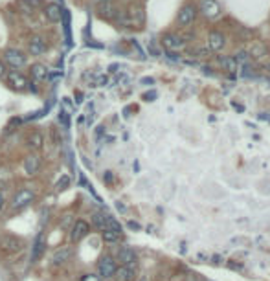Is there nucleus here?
Segmentation results:
<instances>
[{"mask_svg": "<svg viewBox=\"0 0 270 281\" xmlns=\"http://www.w3.org/2000/svg\"><path fill=\"white\" fill-rule=\"evenodd\" d=\"M118 22L125 28H140L144 22H146V13H144V7L132 6L129 9H125L123 13L118 15Z\"/></svg>", "mask_w": 270, "mask_h": 281, "instance_id": "f257e3e1", "label": "nucleus"}, {"mask_svg": "<svg viewBox=\"0 0 270 281\" xmlns=\"http://www.w3.org/2000/svg\"><path fill=\"white\" fill-rule=\"evenodd\" d=\"M116 270H118V263L112 255L105 253L99 257L97 261V278L99 280H112L116 276Z\"/></svg>", "mask_w": 270, "mask_h": 281, "instance_id": "f03ea898", "label": "nucleus"}, {"mask_svg": "<svg viewBox=\"0 0 270 281\" xmlns=\"http://www.w3.org/2000/svg\"><path fill=\"white\" fill-rule=\"evenodd\" d=\"M35 198H37V195H35L33 190H30V188H21V190L15 191L13 198H11V210H15V211L24 210V208H28L30 204L35 202Z\"/></svg>", "mask_w": 270, "mask_h": 281, "instance_id": "7ed1b4c3", "label": "nucleus"}, {"mask_svg": "<svg viewBox=\"0 0 270 281\" xmlns=\"http://www.w3.org/2000/svg\"><path fill=\"white\" fill-rule=\"evenodd\" d=\"M24 248V241L13 233H4L0 235V250L6 253H19Z\"/></svg>", "mask_w": 270, "mask_h": 281, "instance_id": "20e7f679", "label": "nucleus"}, {"mask_svg": "<svg viewBox=\"0 0 270 281\" xmlns=\"http://www.w3.org/2000/svg\"><path fill=\"white\" fill-rule=\"evenodd\" d=\"M90 233V225L83 219H77L72 223L70 226V241L72 243H79V241H83L87 235Z\"/></svg>", "mask_w": 270, "mask_h": 281, "instance_id": "39448f33", "label": "nucleus"}, {"mask_svg": "<svg viewBox=\"0 0 270 281\" xmlns=\"http://www.w3.org/2000/svg\"><path fill=\"white\" fill-rule=\"evenodd\" d=\"M199 9H201V13L210 19V21H215V19H219L222 13L221 9V4L217 2V0H201L199 2Z\"/></svg>", "mask_w": 270, "mask_h": 281, "instance_id": "423d86ee", "label": "nucleus"}, {"mask_svg": "<svg viewBox=\"0 0 270 281\" xmlns=\"http://www.w3.org/2000/svg\"><path fill=\"white\" fill-rule=\"evenodd\" d=\"M4 61H6L13 70H19L21 66L26 64V56L24 52H21L19 48H7L4 52Z\"/></svg>", "mask_w": 270, "mask_h": 281, "instance_id": "0eeeda50", "label": "nucleus"}, {"mask_svg": "<svg viewBox=\"0 0 270 281\" xmlns=\"http://www.w3.org/2000/svg\"><path fill=\"white\" fill-rule=\"evenodd\" d=\"M206 44H208V50L213 52V54H219L224 46H226V35L219 31V29H211L208 33V39H206Z\"/></svg>", "mask_w": 270, "mask_h": 281, "instance_id": "6e6552de", "label": "nucleus"}, {"mask_svg": "<svg viewBox=\"0 0 270 281\" xmlns=\"http://www.w3.org/2000/svg\"><path fill=\"white\" fill-rule=\"evenodd\" d=\"M162 44H164V48H166L167 52H173V54L186 48L184 37L177 35V33H166V35L162 37Z\"/></svg>", "mask_w": 270, "mask_h": 281, "instance_id": "1a4fd4ad", "label": "nucleus"}, {"mask_svg": "<svg viewBox=\"0 0 270 281\" xmlns=\"http://www.w3.org/2000/svg\"><path fill=\"white\" fill-rule=\"evenodd\" d=\"M197 19V7L193 4H186V6L180 7L179 15H177V22L180 26H191Z\"/></svg>", "mask_w": 270, "mask_h": 281, "instance_id": "9d476101", "label": "nucleus"}, {"mask_svg": "<svg viewBox=\"0 0 270 281\" xmlns=\"http://www.w3.org/2000/svg\"><path fill=\"white\" fill-rule=\"evenodd\" d=\"M116 263H120L121 267L125 265H138V253L134 252V248L131 246H121L116 255Z\"/></svg>", "mask_w": 270, "mask_h": 281, "instance_id": "9b49d317", "label": "nucleus"}, {"mask_svg": "<svg viewBox=\"0 0 270 281\" xmlns=\"http://www.w3.org/2000/svg\"><path fill=\"white\" fill-rule=\"evenodd\" d=\"M41 166H42V160L39 155H35V153H31V155H28L26 158H24V162H22V168H24V173L30 176L37 175L39 171H41Z\"/></svg>", "mask_w": 270, "mask_h": 281, "instance_id": "f8f14e48", "label": "nucleus"}, {"mask_svg": "<svg viewBox=\"0 0 270 281\" xmlns=\"http://www.w3.org/2000/svg\"><path fill=\"white\" fill-rule=\"evenodd\" d=\"M6 79H7V84H11V88H15V90H26L30 86V81L24 78L19 70L7 72Z\"/></svg>", "mask_w": 270, "mask_h": 281, "instance_id": "ddd939ff", "label": "nucleus"}, {"mask_svg": "<svg viewBox=\"0 0 270 281\" xmlns=\"http://www.w3.org/2000/svg\"><path fill=\"white\" fill-rule=\"evenodd\" d=\"M44 250H46V237H44L42 232H39L33 241V245H31V257H30L31 263H37V261L41 259Z\"/></svg>", "mask_w": 270, "mask_h": 281, "instance_id": "4468645a", "label": "nucleus"}, {"mask_svg": "<svg viewBox=\"0 0 270 281\" xmlns=\"http://www.w3.org/2000/svg\"><path fill=\"white\" fill-rule=\"evenodd\" d=\"M72 253H74L72 246H61V248H57L56 252H54V255H52V263H54L56 267H61L66 261H70Z\"/></svg>", "mask_w": 270, "mask_h": 281, "instance_id": "2eb2a0df", "label": "nucleus"}, {"mask_svg": "<svg viewBox=\"0 0 270 281\" xmlns=\"http://www.w3.org/2000/svg\"><path fill=\"white\" fill-rule=\"evenodd\" d=\"M136 267L138 265H125L116 270V278L118 281H134L136 280Z\"/></svg>", "mask_w": 270, "mask_h": 281, "instance_id": "dca6fc26", "label": "nucleus"}, {"mask_svg": "<svg viewBox=\"0 0 270 281\" xmlns=\"http://www.w3.org/2000/svg\"><path fill=\"white\" fill-rule=\"evenodd\" d=\"M44 17L48 19L50 22H59L62 19V9L59 4H46L44 6Z\"/></svg>", "mask_w": 270, "mask_h": 281, "instance_id": "f3484780", "label": "nucleus"}, {"mask_svg": "<svg viewBox=\"0 0 270 281\" xmlns=\"http://www.w3.org/2000/svg\"><path fill=\"white\" fill-rule=\"evenodd\" d=\"M30 52L33 54V56H42L44 52H46V42L42 37H31L30 39Z\"/></svg>", "mask_w": 270, "mask_h": 281, "instance_id": "a211bd4d", "label": "nucleus"}, {"mask_svg": "<svg viewBox=\"0 0 270 281\" xmlns=\"http://www.w3.org/2000/svg\"><path fill=\"white\" fill-rule=\"evenodd\" d=\"M217 64L221 66L222 70L226 72H236L239 68L237 61L234 59V56H226V57H217Z\"/></svg>", "mask_w": 270, "mask_h": 281, "instance_id": "6ab92c4d", "label": "nucleus"}, {"mask_svg": "<svg viewBox=\"0 0 270 281\" xmlns=\"http://www.w3.org/2000/svg\"><path fill=\"white\" fill-rule=\"evenodd\" d=\"M30 70H31V78H33L35 81H44V79L48 78V68L41 63L31 64V68H30Z\"/></svg>", "mask_w": 270, "mask_h": 281, "instance_id": "aec40b11", "label": "nucleus"}, {"mask_svg": "<svg viewBox=\"0 0 270 281\" xmlns=\"http://www.w3.org/2000/svg\"><path fill=\"white\" fill-rule=\"evenodd\" d=\"M42 145H44V136H42L41 133H31L28 136V147L33 149V151H39V149H42Z\"/></svg>", "mask_w": 270, "mask_h": 281, "instance_id": "412c9836", "label": "nucleus"}, {"mask_svg": "<svg viewBox=\"0 0 270 281\" xmlns=\"http://www.w3.org/2000/svg\"><path fill=\"white\" fill-rule=\"evenodd\" d=\"M92 226L97 228L99 232L107 230V213H94L92 215Z\"/></svg>", "mask_w": 270, "mask_h": 281, "instance_id": "4be33fe9", "label": "nucleus"}, {"mask_svg": "<svg viewBox=\"0 0 270 281\" xmlns=\"http://www.w3.org/2000/svg\"><path fill=\"white\" fill-rule=\"evenodd\" d=\"M39 4H41V0H19V4H17V6L21 7L22 13H31Z\"/></svg>", "mask_w": 270, "mask_h": 281, "instance_id": "5701e85b", "label": "nucleus"}, {"mask_svg": "<svg viewBox=\"0 0 270 281\" xmlns=\"http://www.w3.org/2000/svg\"><path fill=\"white\" fill-rule=\"evenodd\" d=\"M101 237H103L105 243L112 245V243H118L120 237H121V233L114 232V230H103V232H101Z\"/></svg>", "mask_w": 270, "mask_h": 281, "instance_id": "b1692460", "label": "nucleus"}, {"mask_svg": "<svg viewBox=\"0 0 270 281\" xmlns=\"http://www.w3.org/2000/svg\"><path fill=\"white\" fill-rule=\"evenodd\" d=\"M107 230H114V232H118V233H123L121 225H120L118 221L112 217V215H107Z\"/></svg>", "mask_w": 270, "mask_h": 281, "instance_id": "393cba45", "label": "nucleus"}, {"mask_svg": "<svg viewBox=\"0 0 270 281\" xmlns=\"http://www.w3.org/2000/svg\"><path fill=\"white\" fill-rule=\"evenodd\" d=\"M68 186H70V176L68 175H61V178L57 180L56 184V190L57 191H64V190H68Z\"/></svg>", "mask_w": 270, "mask_h": 281, "instance_id": "a878e982", "label": "nucleus"}, {"mask_svg": "<svg viewBox=\"0 0 270 281\" xmlns=\"http://www.w3.org/2000/svg\"><path fill=\"white\" fill-rule=\"evenodd\" d=\"M250 54L259 59V57H265V56H267V48H265V44H256V46H254V50H252Z\"/></svg>", "mask_w": 270, "mask_h": 281, "instance_id": "bb28decb", "label": "nucleus"}, {"mask_svg": "<svg viewBox=\"0 0 270 281\" xmlns=\"http://www.w3.org/2000/svg\"><path fill=\"white\" fill-rule=\"evenodd\" d=\"M101 17H112L114 15V9L111 7V2H105V4H101Z\"/></svg>", "mask_w": 270, "mask_h": 281, "instance_id": "cd10ccee", "label": "nucleus"}, {"mask_svg": "<svg viewBox=\"0 0 270 281\" xmlns=\"http://www.w3.org/2000/svg\"><path fill=\"white\" fill-rule=\"evenodd\" d=\"M79 281H101L96 274H83Z\"/></svg>", "mask_w": 270, "mask_h": 281, "instance_id": "c85d7f7f", "label": "nucleus"}, {"mask_svg": "<svg viewBox=\"0 0 270 281\" xmlns=\"http://www.w3.org/2000/svg\"><path fill=\"white\" fill-rule=\"evenodd\" d=\"M59 121H62V125L66 127V129H68V116H66V112H64V111H61V112H59Z\"/></svg>", "mask_w": 270, "mask_h": 281, "instance_id": "c756f323", "label": "nucleus"}, {"mask_svg": "<svg viewBox=\"0 0 270 281\" xmlns=\"http://www.w3.org/2000/svg\"><path fill=\"white\" fill-rule=\"evenodd\" d=\"M6 195H4V191L0 190V213H2V211H4V208H6Z\"/></svg>", "mask_w": 270, "mask_h": 281, "instance_id": "7c9ffc66", "label": "nucleus"}, {"mask_svg": "<svg viewBox=\"0 0 270 281\" xmlns=\"http://www.w3.org/2000/svg\"><path fill=\"white\" fill-rule=\"evenodd\" d=\"M154 98H156V92H154V90L147 92L146 96H144V99H146V101H154Z\"/></svg>", "mask_w": 270, "mask_h": 281, "instance_id": "2f4dec72", "label": "nucleus"}, {"mask_svg": "<svg viewBox=\"0 0 270 281\" xmlns=\"http://www.w3.org/2000/svg\"><path fill=\"white\" fill-rule=\"evenodd\" d=\"M103 180H105V182H107V184H112V180H114V176H112L111 171H107V173H105Z\"/></svg>", "mask_w": 270, "mask_h": 281, "instance_id": "473e14b6", "label": "nucleus"}, {"mask_svg": "<svg viewBox=\"0 0 270 281\" xmlns=\"http://www.w3.org/2000/svg\"><path fill=\"white\" fill-rule=\"evenodd\" d=\"M4 74H6V66H4V63H2V61H0V78H2V76H4Z\"/></svg>", "mask_w": 270, "mask_h": 281, "instance_id": "72a5a7b5", "label": "nucleus"}, {"mask_svg": "<svg viewBox=\"0 0 270 281\" xmlns=\"http://www.w3.org/2000/svg\"><path fill=\"white\" fill-rule=\"evenodd\" d=\"M142 83H144V84H152L154 81H152L151 78H144V79H142Z\"/></svg>", "mask_w": 270, "mask_h": 281, "instance_id": "f704fd0d", "label": "nucleus"}, {"mask_svg": "<svg viewBox=\"0 0 270 281\" xmlns=\"http://www.w3.org/2000/svg\"><path fill=\"white\" fill-rule=\"evenodd\" d=\"M129 228H132V230H140V225H136V223H129Z\"/></svg>", "mask_w": 270, "mask_h": 281, "instance_id": "c9c22d12", "label": "nucleus"}, {"mask_svg": "<svg viewBox=\"0 0 270 281\" xmlns=\"http://www.w3.org/2000/svg\"><path fill=\"white\" fill-rule=\"evenodd\" d=\"M97 2H101V4H105V2H111V0H97Z\"/></svg>", "mask_w": 270, "mask_h": 281, "instance_id": "e433bc0d", "label": "nucleus"}, {"mask_svg": "<svg viewBox=\"0 0 270 281\" xmlns=\"http://www.w3.org/2000/svg\"><path fill=\"white\" fill-rule=\"evenodd\" d=\"M267 72H269V74H270V64H269V66H267Z\"/></svg>", "mask_w": 270, "mask_h": 281, "instance_id": "4c0bfd02", "label": "nucleus"}]
</instances>
